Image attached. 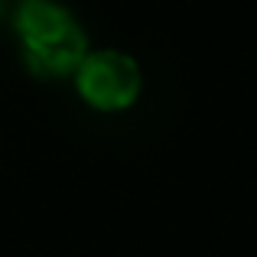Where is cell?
I'll return each instance as SVG.
<instances>
[{
	"label": "cell",
	"instance_id": "6da1fadb",
	"mask_svg": "<svg viewBox=\"0 0 257 257\" xmlns=\"http://www.w3.org/2000/svg\"><path fill=\"white\" fill-rule=\"evenodd\" d=\"M13 23L33 72L49 78L75 75L88 52V39L69 10L49 0H23Z\"/></svg>",
	"mask_w": 257,
	"mask_h": 257
},
{
	"label": "cell",
	"instance_id": "3957f363",
	"mask_svg": "<svg viewBox=\"0 0 257 257\" xmlns=\"http://www.w3.org/2000/svg\"><path fill=\"white\" fill-rule=\"evenodd\" d=\"M4 10H7V7H4V0H0V20H4Z\"/></svg>",
	"mask_w": 257,
	"mask_h": 257
},
{
	"label": "cell",
	"instance_id": "7a4b0ae2",
	"mask_svg": "<svg viewBox=\"0 0 257 257\" xmlns=\"http://www.w3.org/2000/svg\"><path fill=\"white\" fill-rule=\"evenodd\" d=\"M78 94L98 111H124L140 98V65L120 49H94L75 69Z\"/></svg>",
	"mask_w": 257,
	"mask_h": 257
}]
</instances>
